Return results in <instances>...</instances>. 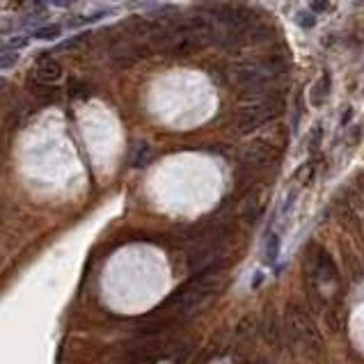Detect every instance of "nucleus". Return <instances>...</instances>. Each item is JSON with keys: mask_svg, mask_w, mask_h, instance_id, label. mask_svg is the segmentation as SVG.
<instances>
[{"mask_svg": "<svg viewBox=\"0 0 364 364\" xmlns=\"http://www.w3.org/2000/svg\"><path fill=\"white\" fill-rule=\"evenodd\" d=\"M284 328L289 337L293 339L296 344H303L307 351H314V349H321L323 342H321V335L316 333V328H314L312 319L305 314L300 307H289V314H286V321H284Z\"/></svg>", "mask_w": 364, "mask_h": 364, "instance_id": "nucleus-2", "label": "nucleus"}, {"mask_svg": "<svg viewBox=\"0 0 364 364\" xmlns=\"http://www.w3.org/2000/svg\"><path fill=\"white\" fill-rule=\"evenodd\" d=\"M279 254V234L277 231H272V234L268 236V245H266V256H268V263H275Z\"/></svg>", "mask_w": 364, "mask_h": 364, "instance_id": "nucleus-13", "label": "nucleus"}, {"mask_svg": "<svg viewBox=\"0 0 364 364\" xmlns=\"http://www.w3.org/2000/svg\"><path fill=\"white\" fill-rule=\"evenodd\" d=\"M28 44V37H12L10 41H5L3 46H0V51H10V53H16L19 48H23Z\"/></svg>", "mask_w": 364, "mask_h": 364, "instance_id": "nucleus-15", "label": "nucleus"}, {"mask_svg": "<svg viewBox=\"0 0 364 364\" xmlns=\"http://www.w3.org/2000/svg\"><path fill=\"white\" fill-rule=\"evenodd\" d=\"M362 3H364V0H362Z\"/></svg>", "mask_w": 364, "mask_h": 364, "instance_id": "nucleus-24", "label": "nucleus"}, {"mask_svg": "<svg viewBox=\"0 0 364 364\" xmlns=\"http://www.w3.org/2000/svg\"><path fill=\"white\" fill-rule=\"evenodd\" d=\"M259 335L266 339L270 344H277L279 342V323H277V316H263L261 323H259Z\"/></svg>", "mask_w": 364, "mask_h": 364, "instance_id": "nucleus-9", "label": "nucleus"}, {"mask_svg": "<svg viewBox=\"0 0 364 364\" xmlns=\"http://www.w3.org/2000/svg\"><path fill=\"white\" fill-rule=\"evenodd\" d=\"M35 78L46 82V85H53V82L62 78V64L53 55H41L35 69Z\"/></svg>", "mask_w": 364, "mask_h": 364, "instance_id": "nucleus-5", "label": "nucleus"}, {"mask_svg": "<svg viewBox=\"0 0 364 364\" xmlns=\"http://www.w3.org/2000/svg\"><path fill=\"white\" fill-rule=\"evenodd\" d=\"M272 147L266 145V143H252L250 147H245L243 152V163L250 165V168H263V165H268L272 161Z\"/></svg>", "mask_w": 364, "mask_h": 364, "instance_id": "nucleus-6", "label": "nucleus"}, {"mask_svg": "<svg viewBox=\"0 0 364 364\" xmlns=\"http://www.w3.org/2000/svg\"><path fill=\"white\" fill-rule=\"evenodd\" d=\"M310 268L316 275L321 282H339V270L337 263L333 261L328 250H323L321 245H310V254H307Z\"/></svg>", "mask_w": 364, "mask_h": 364, "instance_id": "nucleus-4", "label": "nucleus"}, {"mask_svg": "<svg viewBox=\"0 0 364 364\" xmlns=\"http://www.w3.org/2000/svg\"><path fill=\"white\" fill-rule=\"evenodd\" d=\"M16 60H19V53H5V55H0V69L12 67V64H16Z\"/></svg>", "mask_w": 364, "mask_h": 364, "instance_id": "nucleus-18", "label": "nucleus"}, {"mask_svg": "<svg viewBox=\"0 0 364 364\" xmlns=\"http://www.w3.org/2000/svg\"><path fill=\"white\" fill-rule=\"evenodd\" d=\"M28 87H30V92L35 94L41 103H51V101H55L57 99V87H53V85H46V82H41V80H28Z\"/></svg>", "mask_w": 364, "mask_h": 364, "instance_id": "nucleus-8", "label": "nucleus"}, {"mask_svg": "<svg viewBox=\"0 0 364 364\" xmlns=\"http://www.w3.org/2000/svg\"><path fill=\"white\" fill-rule=\"evenodd\" d=\"M279 101L277 99H261V101H254L252 105H247L236 117V129L238 133H252V131L261 129L263 124H268L275 115H279Z\"/></svg>", "mask_w": 364, "mask_h": 364, "instance_id": "nucleus-3", "label": "nucleus"}, {"mask_svg": "<svg viewBox=\"0 0 364 364\" xmlns=\"http://www.w3.org/2000/svg\"><path fill=\"white\" fill-rule=\"evenodd\" d=\"M69 92L73 96H78V99H87V96H92V87H89L87 82H82V80H71L69 82Z\"/></svg>", "mask_w": 364, "mask_h": 364, "instance_id": "nucleus-14", "label": "nucleus"}, {"mask_svg": "<svg viewBox=\"0 0 364 364\" xmlns=\"http://www.w3.org/2000/svg\"><path fill=\"white\" fill-rule=\"evenodd\" d=\"M296 21H298V26H303V28H314V23H316L314 14H310V12H298Z\"/></svg>", "mask_w": 364, "mask_h": 364, "instance_id": "nucleus-16", "label": "nucleus"}, {"mask_svg": "<svg viewBox=\"0 0 364 364\" xmlns=\"http://www.w3.org/2000/svg\"><path fill=\"white\" fill-rule=\"evenodd\" d=\"M328 96H330V76H328V73H323V76H321L312 85L310 101H312V105H316V108H319V105H323L328 101Z\"/></svg>", "mask_w": 364, "mask_h": 364, "instance_id": "nucleus-7", "label": "nucleus"}, {"mask_svg": "<svg viewBox=\"0 0 364 364\" xmlns=\"http://www.w3.org/2000/svg\"><path fill=\"white\" fill-rule=\"evenodd\" d=\"M108 14H112V10H99L94 14H80V16H76V19L69 21V26L78 28V26H85V23H96V21H101L103 16H108Z\"/></svg>", "mask_w": 364, "mask_h": 364, "instance_id": "nucleus-11", "label": "nucleus"}, {"mask_svg": "<svg viewBox=\"0 0 364 364\" xmlns=\"http://www.w3.org/2000/svg\"><path fill=\"white\" fill-rule=\"evenodd\" d=\"M62 28L60 26H44V28H37L32 32V37L35 39H44V41H51V39H57L60 37Z\"/></svg>", "mask_w": 364, "mask_h": 364, "instance_id": "nucleus-12", "label": "nucleus"}, {"mask_svg": "<svg viewBox=\"0 0 364 364\" xmlns=\"http://www.w3.org/2000/svg\"><path fill=\"white\" fill-rule=\"evenodd\" d=\"M351 119H353V108H349V110L344 112V117H342V126H346V124H349Z\"/></svg>", "mask_w": 364, "mask_h": 364, "instance_id": "nucleus-21", "label": "nucleus"}, {"mask_svg": "<svg viewBox=\"0 0 364 364\" xmlns=\"http://www.w3.org/2000/svg\"><path fill=\"white\" fill-rule=\"evenodd\" d=\"M5 85H7V82H5V80H0V87H5Z\"/></svg>", "mask_w": 364, "mask_h": 364, "instance_id": "nucleus-23", "label": "nucleus"}, {"mask_svg": "<svg viewBox=\"0 0 364 364\" xmlns=\"http://www.w3.org/2000/svg\"><path fill=\"white\" fill-rule=\"evenodd\" d=\"M26 5H35V0H12V7H26Z\"/></svg>", "mask_w": 364, "mask_h": 364, "instance_id": "nucleus-20", "label": "nucleus"}, {"mask_svg": "<svg viewBox=\"0 0 364 364\" xmlns=\"http://www.w3.org/2000/svg\"><path fill=\"white\" fill-rule=\"evenodd\" d=\"M321 138H323V129L316 126V129H314L312 138H310V152H319V147H321Z\"/></svg>", "mask_w": 364, "mask_h": 364, "instance_id": "nucleus-17", "label": "nucleus"}, {"mask_svg": "<svg viewBox=\"0 0 364 364\" xmlns=\"http://www.w3.org/2000/svg\"><path fill=\"white\" fill-rule=\"evenodd\" d=\"M218 284H220V272L218 270L204 272V275H193L186 284H181L175 293H170L168 298H165L159 307L154 310V314L168 312L165 316L175 319V316H181V314L193 312L197 305L204 303L206 298L216 291Z\"/></svg>", "mask_w": 364, "mask_h": 364, "instance_id": "nucleus-1", "label": "nucleus"}, {"mask_svg": "<svg viewBox=\"0 0 364 364\" xmlns=\"http://www.w3.org/2000/svg\"><path fill=\"white\" fill-rule=\"evenodd\" d=\"M48 3H53V5H60V7H67L71 0H48Z\"/></svg>", "mask_w": 364, "mask_h": 364, "instance_id": "nucleus-22", "label": "nucleus"}, {"mask_svg": "<svg viewBox=\"0 0 364 364\" xmlns=\"http://www.w3.org/2000/svg\"><path fill=\"white\" fill-rule=\"evenodd\" d=\"M328 0H312V12H326Z\"/></svg>", "mask_w": 364, "mask_h": 364, "instance_id": "nucleus-19", "label": "nucleus"}, {"mask_svg": "<svg viewBox=\"0 0 364 364\" xmlns=\"http://www.w3.org/2000/svg\"><path fill=\"white\" fill-rule=\"evenodd\" d=\"M152 161V149H149L147 143H136L133 152H131V165L133 168H145Z\"/></svg>", "mask_w": 364, "mask_h": 364, "instance_id": "nucleus-10", "label": "nucleus"}]
</instances>
